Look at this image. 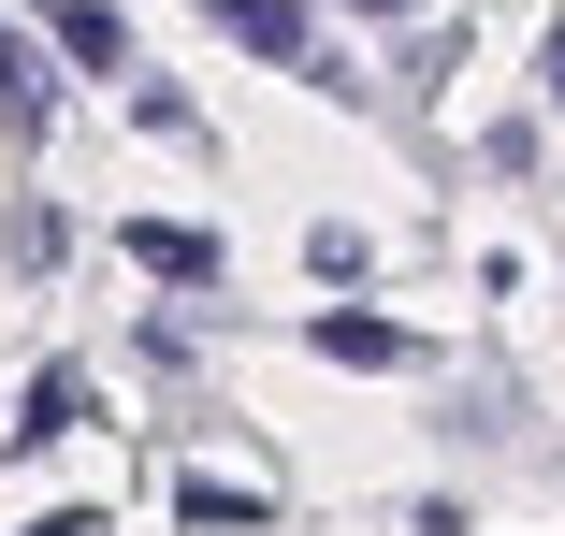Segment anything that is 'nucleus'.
<instances>
[{
	"instance_id": "nucleus-1",
	"label": "nucleus",
	"mask_w": 565,
	"mask_h": 536,
	"mask_svg": "<svg viewBox=\"0 0 565 536\" xmlns=\"http://www.w3.org/2000/svg\"><path fill=\"white\" fill-rule=\"evenodd\" d=\"M189 15L233 44V58H262V73H290L305 101H333V117H392V87H377V58L349 44V15H319V0H189Z\"/></svg>"
},
{
	"instance_id": "nucleus-2",
	"label": "nucleus",
	"mask_w": 565,
	"mask_h": 536,
	"mask_svg": "<svg viewBox=\"0 0 565 536\" xmlns=\"http://www.w3.org/2000/svg\"><path fill=\"white\" fill-rule=\"evenodd\" d=\"M58 117H73V73H58V44L0 0V146L15 160H58Z\"/></svg>"
},
{
	"instance_id": "nucleus-3",
	"label": "nucleus",
	"mask_w": 565,
	"mask_h": 536,
	"mask_svg": "<svg viewBox=\"0 0 565 536\" xmlns=\"http://www.w3.org/2000/svg\"><path fill=\"white\" fill-rule=\"evenodd\" d=\"M305 349H319L333 377H435V334H406V319L363 304V290H333V304L305 319Z\"/></svg>"
},
{
	"instance_id": "nucleus-4",
	"label": "nucleus",
	"mask_w": 565,
	"mask_h": 536,
	"mask_svg": "<svg viewBox=\"0 0 565 536\" xmlns=\"http://www.w3.org/2000/svg\"><path fill=\"white\" fill-rule=\"evenodd\" d=\"M465 58H479V30L449 15V0H435V15H406V30H377V87H392V117H435V101L465 87Z\"/></svg>"
},
{
	"instance_id": "nucleus-5",
	"label": "nucleus",
	"mask_w": 565,
	"mask_h": 536,
	"mask_svg": "<svg viewBox=\"0 0 565 536\" xmlns=\"http://www.w3.org/2000/svg\"><path fill=\"white\" fill-rule=\"evenodd\" d=\"M117 261L174 304H217V276H233V233L217 218H117Z\"/></svg>"
},
{
	"instance_id": "nucleus-6",
	"label": "nucleus",
	"mask_w": 565,
	"mask_h": 536,
	"mask_svg": "<svg viewBox=\"0 0 565 536\" xmlns=\"http://www.w3.org/2000/svg\"><path fill=\"white\" fill-rule=\"evenodd\" d=\"M30 30L58 44V73H73V87H131V73H146L131 0H30Z\"/></svg>"
},
{
	"instance_id": "nucleus-7",
	"label": "nucleus",
	"mask_w": 565,
	"mask_h": 536,
	"mask_svg": "<svg viewBox=\"0 0 565 536\" xmlns=\"http://www.w3.org/2000/svg\"><path fill=\"white\" fill-rule=\"evenodd\" d=\"M73 247H87V218H73L58 189H15V203H0V276L58 290V276H73Z\"/></svg>"
},
{
	"instance_id": "nucleus-8",
	"label": "nucleus",
	"mask_w": 565,
	"mask_h": 536,
	"mask_svg": "<svg viewBox=\"0 0 565 536\" xmlns=\"http://www.w3.org/2000/svg\"><path fill=\"white\" fill-rule=\"evenodd\" d=\"M87 406H102V392H87V363H73V349H58V363H30V377H15V420H0V450L30 464V450L87 436Z\"/></svg>"
},
{
	"instance_id": "nucleus-9",
	"label": "nucleus",
	"mask_w": 565,
	"mask_h": 536,
	"mask_svg": "<svg viewBox=\"0 0 565 536\" xmlns=\"http://www.w3.org/2000/svg\"><path fill=\"white\" fill-rule=\"evenodd\" d=\"M174 522H189V536H276V464H262V479L189 464V479H174Z\"/></svg>"
},
{
	"instance_id": "nucleus-10",
	"label": "nucleus",
	"mask_w": 565,
	"mask_h": 536,
	"mask_svg": "<svg viewBox=\"0 0 565 536\" xmlns=\"http://www.w3.org/2000/svg\"><path fill=\"white\" fill-rule=\"evenodd\" d=\"M117 117H131L146 146H174V160H217V117H203V87H174L160 58H146V73L117 87Z\"/></svg>"
},
{
	"instance_id": "nucleus-11",
	"label": "nucleus",
	"mask_w": 565,
	"mask_h": 536,
	"mask_svg": "<svg viewBox=\"0 0 565 536\" xmlns=\"http://www.w3.org/2000/svg\"><path fill=\"white\" fill-rule=\"evenodd\" d=\"M465 174H493V189H536V174H551V101H493V117L465 131Z\"/></svg>"
},
{
	"instance_id": "nucleus-12",
	"label": "nucleus",
	"mask_w": 565,
	"mask_h": 536,
	"mask_svg": "<svg viewBox=\"0 0 565 536\" xmlns=\"http://www.w3.org/2000/svg\"><path fill=\"white\" fill-rule=\"evenodd\" d=\"M305 276H319V304L333 290H377V233L363 218H305Z\"/></svg>"
},
{
	"instance_id": "nucleus-13",
	"label": "nucleus",
	"mask_w": 565,
	"mask_h": 536,
	"mask_svg": "<svg viewBox=\"0 0 565 536\" xmlns=\"http://www.w3.org/2000/svg\"><path fill=\"white\" fill-rule=\"evenodd\" d=\"M131 363H146V377H203V304H174V290H160V304L131 319Z\"/></svg>"
},
{
	"instance_id": "nucleus-14",
	"label": "nucleus",
	"mask_w": 565,
	"mask_h": 536,
	"mask_svg": "<svg viewBox=\"0 0 565 536\" xmlns=\"http://www.w3.org/2000/svg\"><path fill=\"white\" fill-rule=\"evenodd\" d=\"M435 436H449V450H493V436H522L508 377H479V392H435Z\"/></svg>"
},
{
	"instance_id": "nucleus-15",
	"label": "nucleus",
	"mask_w": 565,
	"mask_h": 536,
	"mask_svg": "<svg viewBox=\"0 0 565 536\" xmlns=\"http://www.w3.org/2000/svg\"><path fill=\"white\" fill-rule=\"evenodd\" d=\"M536 101L565 117V0H551V30H536Z\"/></svg>"
},
{
	"instance_id": "nucleus-16",
	"label": "nucleus",
	"mask_w": 565,
	"mask_h": 536,
	"mask_svg": "<svg viewBox=\"0 0 565 536\" xmlns=\"http://www.w3.org/2000/svg\"><path fill=\"white\" fill-rule=\"evenodd\" d=\"M319 15H349V30H406V15H435V0H319Z\"/></svg>"
},
{
	"instance_id": "nucleus-17",
	"label": "nucleus",
	"mask_w": 565,
	"mask_h": 536,
	"mask_svg": "<svg viewBox=\"0 0 565 536\" xmlns=\"http://www.w3.org/2000/svg\"><path fill=\"white\" fill-rule=\"evenodd\" d=\"M15 536H117V507H44V522H15Z\"/></svg>"
}]
</instances>
